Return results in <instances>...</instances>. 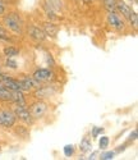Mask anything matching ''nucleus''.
Wrapping results in <instances>:
<instances>
[{
  "label": "nucleus",
  "instance_id": "nucleus-3",
  "mask_svg": "<svg viewBox=\"0 0 138 160\" xmlns=\"http://www.w3.org/2000/svg\"><path fill=\"white\" fill-rule=\"evenodd\" d=\"M14 114H16V118H18L19 121H22L26 124H32L33 123V117L31 115L30 110L27 109L26 106H17L16 105Z\"/></svg>",
  "mask_w": 138,
  "mask_h": 160
},
{
  "label": "nucleus",
  "instance_id": "nucleus-8",
  "mask_svg": "<svg viewBox=\"0 0 138 160\" xmlns=\"http://www.w3.org/2000/svg\"><path fill=\"white\" fill-rule=\"evenodd\" d=\"M52 77V73L49 71V69H44V68H41V69H37L35 73H33V79H36V81L38 83L41 82H46V81H50Z\"/></svg>",
  "mask_w": 138,
  "mask_h": 160
},
{
  "label": "nucleus",
  "instance_id": "nucleus-21",
  "mask_svg": "<svg viewBox=\"0 0 138 160\" xmlns=\"http://www.w3.org/2000/svg\"><path fill=\"white\" fill-rule=\"evenodd\" d=\"M101 133H104V128H101V127H93L92 128V137L93 138H97L99 135H101Z\"/></svg>",
  "mask_w": 138,
  "mask_h": 160
},
{
  "label": "nucleus",
  "instance_id": "nucleus-17",
  "mask_svg": "<svg viewBox=\"0 0 138 160\" xmlns=\"http://www.w3.org/2000/svg\"><path fill=\"white\" fill-rule=\"evenodd\" d=\"M63 151H64L65 156H72L74 154V146L73 145H65L63 148Z\"/></svg>",
  "mask_w": 138,
  "mask_h": 160
},
{
  "label": "nucleus",
  "instance_id": "nucleus-16",
  "mask_svg": "<svg viewBox=\"0 0 138 160\" xmlns=\"http://www.w3.org/2000/svg\"><path fill=\"white\" fill-rule=\"evenodd\" d=\"M47 7H50L52 10H59L62 8V3H60V0H47Z\"/></svg>",
  "mask_w": 138,
  "mask_h": 160
},
{
  "label": "nucleus",
  "instance_id": "nucleus-14",
  "mask_svg": "<svg viewBox=\"0 0 138 160\" xmlns=\"http://www.w3.org/2000/svg\"><path fill=\"white\" fill-rule=\"evenodd\" d=\"M19 54V50L14 46H7L4 49V55L7 58H13V57H17Z\"/></svg>",
  "mask_w": 138,
  "mask_h": 160
},
{
  "label": "nucleus",
  "instance_id": "nucleus-12",
  "mask_svg": "<svg viewBox=\"0 0 138 160\" xmlns=\"http://www.w3.org/2000/svg\"><path fill=\"white\" fill-rule=\"evenodd\" d=\"M12 101L14 102L17 106H26V100H24V96H23L21 90L13 91V99H12Z\"/></svg>",
  "mask_w": 138,
  "mask_h": 160
},
{
  "label": "nucleus",
  "instance_id": "nucleus-4",
  "mask_svg": "<svg viewBox=\"0 0 138 160\" xmlns=\"http://www.w3.org/2000/svg\"><path fill=\"white\" fill-rule=\"evenodd\" d=\"M46 110H47V106L44 101H36L35 104H32L30 113L33 117V119H38V118H42L45 115Z\"/></svg>",
  "mask_w": 138,
  "mask_h": 160
},
{
  "label": "nucleus",
  "instance_id": "nucleus-23",
  "mask_svg": "<svg viewBox=\"0 0 138 160\" xmlns=\"http://www.w3.org/2000/svg\"><path fill=\"white\" fill-rule=\"evenodd\" d=\"M129 22H131V24L133 26V28L137 30V27H138V16L136 14V12H134V14L129 18Z\"/></svg>",
  "mask_w": 138,
  "mask_h": 160
},
{
  "label": "nucleus",
  "instance_id": "nucleus-22",
  "mask_svg": "<svg viewBox=\"0 0 138 160\" xmlns=\"http://www.w3.org/2000/svg\"><path fill=\"white\" fill-rule=\"evenodd\" d=\"M5 67H8V68H12V69H16L17 68V62L14 59H12V58H8L7 62H5Z\"/></svg>",
  "mask_w": 138,
  "mask_h": 160
},
{
  "label": "nucleus",
  "instance_id": "nucleus-19",
  "mask_svg": "<svg viewBox=\"0 0 138 160\" xmlns=\"http://www.w3.org/2000/svg\"><path fill=\"white\" fill-rule=\"evenodd\" d=\"M109 142H110V140H109V137L107 136H102L100 140H99V146H100V149H106L107 146H109Z\"/></svg>",
  "mask_w": 138,
  "mask_h": 160
},
{
  "label": "nucleus",
  "instance_id": "nucleus-2",
  "mask_svg": "<svg viewBox=\"0 0 138 160\" xmlns=\"http://www.w3.org/2000/svg\"><path fill=\"white\" fill-rule=\"evenodd\" d=\"M16 114L12 110H0V126L10 128L16 124Z\"/></svg>",
  "mask_w": 138,
  "mask_h": 160
},
{
  "label": "nucleus",
  "instance_id": "nucleus-13",
  "mask_svg": "<svg viewBox=\"0 0 138 160\" xmlns=\"http://www.w3.org/2000/svg\"><path fill=\"white\" fill-rule=\"evenodd\" d=\"M12 99H13V91L4 86H0V100L12 101Z\"/></svg>",
  "mask_w": 138,
  "mask_h": 160
},
{
  "label": "nucleus",
  "instance_id": "nucleus-20",
  "mask_svg": "<svg viewBox=\"0 0 138 160\" xmlns=\"http://www.w3.org/2000/svg\"><path fill=\"white\" fill-rule=\"evenodd\" d=\"M45 10H46V16H47V18H49L50 21H54V19L58 18L57 16H55V10H52L50 7L45 5Z\"/></svg>",
  "mask_w": 138,
  "mask_h": 160
},
{
  "label": "nucleus",
  "instance_id": "nucleus-27",
  "mask_svg": "<svg viewBox=\"0 0 138 160\" xmlns=\"http://www.w3.org/2000/svg\"><path fill=\"white\" fill-rule=\"evenodd\" d=\"M76 2H77V3H79V2H81V0H76Z\"/></svg>",
  "mask_w": 138,
  "mask_h": 160
},
{
  "label": "nucleus",
  "instance_id": "nucleus-10",
  "mask_svg": "<svg viewBox=\"0 0 138 160\" xmlns=\"http://www.w3.org/2000/svg\"><path fill=\"white\" fill-rule=\"evenodd\" d=\"M58 31H59V27L57 24H54L52 22H45L44 23V32H45V35L55 37V36H57V33H58Z\"/></svg>",
  "mask_w": 138,
  "mask_h": 160
},
{
  "label": "nucleus",
  "instance_id": "nucleus-6",
  "mask_svg": "<svg viewBox=\"0 0 138 160\" xmlns=\"http://www.w3.org/2000/svg\"><path fill=\"white\" fill-rule=\"evenodd\" d=\"M18 85H19V90L21 91H32L33 88L40 87V83L36 81V79L30 78V77L22 78L21 81H18Z\"/></svg>",
  "mask_w": 138,
  "mask_h": 160
},
{
  "label": "nucleus",
  "instance_id": "nucleus-24",
  "mask_svg": "<svg viewBox=\"0 0 138 160\" xmlns=\"http://www.w3.org/2000/svg\"><path fill=\"white\" fill-rule=\"evenodd\" d=\"M114 155H115V152L114 151H107V152H104V154H101V159L102 160H110V159H113L114 158Z\"/></svg>",
  "mask_w": 138,
  "mask_h": 160
},
{
  "label": "nucleus",
  "instance_id": "nucleus-11",
  "mask_svg": "<svg viewBox=\"0 0 138 160\" xmlns=\"http://www.w3.org/2000/svg\"><path fill=\"white\" fill-rule=\"evenodd\" d=\"M38 88V87H37ZM52 94H55V90L51 86H45V87H41L36 91V98L38 99H42V98H49Z\"/></svg>",
  "mask_w": 138,
  "mask_h": 160
},
{
  "label": "nucleus",
  "instance_id": "nucleus-5",
  "mask_svg": "<svg viewBox=\"0 0 138 160\" xmlns=\"http://www.w3.org/2000/svg\"><path fill=\"white\" fill-rule=\"evenodd\" d=\"M107 23L111 26L113 28L120 31L124 28V22L121 21V18L119 17V14L115 12V10H111V12H109V14H107Z\"/></svg>",
  "mask_w": 138,
  "mask_h": 160
},
{
  "label": "nucleus",
  "instance_id": "nucleus-26",
  "mask_svg": "<svg viewBox=\"0 0 138 160\" xmlns=\"http://www.w3.org/2000/svg\"><path fill=\"white\" fill-rule=\"evenodd\" d=\"M4 13H5V4L3 0H0V16L4 14Z\"/></svg>",
  "mask_w": 138,
  "mask_h": 160
},
{
  "label": "nucleus",
  "instance_id": "nucleus-1",
  "mask_svg": "<svg viewBox=\"0 0 138 160\" xmlns=\"http://www.w3.org/2000/svg\"><path fill=\"white\" fill-rule=\"evenodd\" d=\"M5 27L17 35H22V19L17 13H9L3 19Z\"/></svg>",
  "mask_w": 138,
  "mask_h": 160
},
{
  "label": "nucleus",
  "instance_id": "nucleus-25",
  "mask_svg": "<svg viewBox=\"0 0 138 160\" xmlns=\"http://www.w3.org/2000/svg\"><path fill=\"white\" fill-rule=\"evenodd\" d=\"M137 136H138V132H137V129H134L133 133H131V136H129V141H136Z\"/></svg>",
  "mask_w": 138,
  "mask_h": 160
},
{
  "label": "nucleus",
  "instance_id": "nucleus-7",
  "mask_svg": "<svg viewBox=\"0 0 138 160\" xmlns=\"http://www.w3.org/2000/svg\"><path fill=\"white\" fill-rule=\"evenodd\" d=\"M115 10H118L119 13H121V16L124 18H127L128 21L134 14V12L132 10V8L128 4L124 3L123 0H116V2H115Z\"/></svg>",
  "mask_w": 138,
  "mask_h": 160
},
{
  "label": "nucleus",
  "instance_id": "nucleus-9",
  "mask_svg": "<svg viewBox=\"0 0 138 160\" xmlns=\"http://www.w3.org/2000/svg\"><path fill=\"white\" fill-rule=\"evenodd\" d=\"M28 35H30L31 38L36 40V41H44V40L46 38L45 32L40 27H36V26H32V27L28 28Z\"/></svg>",
  "mask_w": 138,
  "mask_h": 160
},
{
  "label": "nucleus",
  "instance_id": "nucleus-15",
  "mask_svg": "<svg viewBox=\"0 0 138 160\" xmlns=\"http://www.w3.org/2000/svg\"><path fill=\"white\" fill-rule=\"evenodd\" d=\"M91 148H92L91 141H90L87 137L82 140V142H81V145H79V149H81V151H82V152H87V151H90V150H91Z\"/></svg>",
  "mask_w": 138,
  "mask_h": 160
},
{
  "label": "nucleus",
  "instance_id": "nucleus-18",
  "mask_svg": "<svg viewBox=\"0 0 138 160\" xmlns=\"http://www.w3.org/2000/svg\"><path fill=\"white\" fill-rule=\"evenodd\" d=\"M115 2L116 0H104V4H105V8L107 9V12L115 10Z\"/></svg>",
  "mask_w": 138,
  "mask_h": 160
}]
</instances>
